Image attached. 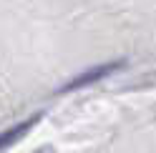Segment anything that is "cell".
Returning a JSON list of instances; mask_svg holds the SVG:
<instances>
[{
	"mask_svg": "<svg viewBox=\"0 0 156 153\" xmlns=\"http://www.w3.org/2000/svg\"><path fill=\"white\" fill-rule=\"evenodd\" d=\"M119 68H121V63H119V60H111V63H103V65H93V68H88L86 73L76 75L71 83H66L63 88H61V93L76 90V88H83V85H91V83H96V80L106 78V75H111L113 70H119Z\"/></svg>",
	"mask_w": 156,
	"mask_h": 153,
	"instance_id": "6da1fadb",
	"label": "cell"
},
{
	"mask_svg": "<svg viewBox=\"0 0 156 153\" xmlns=\"http://www.w3.org/2000/svg\"><path fill=\"white\" fill-rule=\"evenodd\" d=\"M38 118H41V116H30L28 121H23L20 126H10L8 131H3V133H0V148H5V146H10V143H15L18 138H23L25 133L33 128V123H35Z\"/></svg>",
	"mask_w": 156,
	"mask_h": 153,
	"instance_id": "7a4b0ae2",
	"label": "cell"
}]
</instances>
